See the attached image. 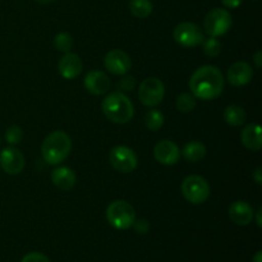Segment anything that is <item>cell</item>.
Segmentation results:
<instances>
[{
    "label": "cell",
    "instance_id": "cell-18",
    "mask_svg": "<svg viewBox=\"0 0 262 262\" xmlns=\"http://www.w3.org/2000/svg\"><path fill=\"white\" fill-rule=\"evenodd\" d=\"M241 140L246 148L251 151H260L262 147V137H261V127L256 123L246 125L242 130Z\"/></svg>",
    "mask_w": 262,
    "mask_h": 262
},
{
    "label": "cell",
    "instance_id": "cell-30",
    "mask_svg": "<svg viewBox=\"0 0 262 262\" xmlns=\"http://www.w3.org/2000/svg\"><path fill=\"white\" fill-rule=\"evenodd\" d=\"M222 2L224 7L229 8V9H235V8H238L242 4L243 0H222Z\"/></svg>",
    "mask_w": 262,
    "mask_h": 262
},
{
    "label": "cell",
    "instance_id": "cell-13",
    "mask_svg": "<svg viewBox=\"0 0 262 262\" xmlns=\"http://www.w3.org/2000/svg\"><path fill=\"white\" fill-rule=\"evenodd\" d=\"M83 64L77 54L66 53L58 63V71L66 79H74L81 74Z\"/></svg>",
    "mask_w": 262,
    "mask_h": 262
},
{
    "label": "cell",
    "instance_id": "cell-25",
    "mask_svg": "<svg viewBox=\"0 0 262 262\" xmlns=\"http://www.w3.org/2000/svg\"><path fill=\"white\" fill-rule=\"evenodd\" d=\"M54 46L56 50L69 53V50L73 46V38L68 32H60L54 37Z\"/></svg>",
    "mask_w": 262,
    "mask_h": 262
},
{
    "label": "cell",
    "instance_id": "cell-24",
    "mask_svg": "<svg viewBox=\"0 0 262 262\" xmlns=\"http://www.w3.org/2000/svg\"><path fill=\"white\" fill-rule=\"evenodd\" d=\"M202 48H204V53L206 54L210 58H216V56L220 55L222 53V42L217 40L216 37H212L210 36L209 38L202 41Z\"/></svg>",
    "mask_w": 262,
    "mask_h": 262
},
{
    "label": "cell",
    "instance_id": "cell-21",
    "mask_svg": "<svg viewBox=\"0 0 262 262\" xmlns=\"http://www.w3.org/2000/svg\"><path fill=\"white\" fill-rule=\"evenodd\" d=\"M129 10L135 17L147 18L152 13V3L150 0H130Z\"/></svg>",
    "mask_w": 262,
    "mask_h": 262
},
{
    "label": "cell",
    "instance_id": "cell-9",
    "mask_svg": "<svg viewBox=\"0 0 262 262\" xmlns=\"http://www.w3.org/2000/svg\"><path fill=\"white\" fill-rule=\"evenodd\" d=\"M109 160L113 168L120 173H130L138 165V159L135 151L127 146H117L109 154Z\"/></svg>",
    "mask_w": 262,
    "mask_h": 262
},
{
    "label": "cell",
    "instance_id": "cell-26",
    "mask_svg": "<svg viewBox=\"0 0 262 262\" xmlns=\"http://www.w3.org/2000/svg\"><path fill=\"white\" fill-rule=\"evenodd\" d=\"M5 140L9 145H18L23 140V130L17 125H12L5 130Z\"/></svg>",
    "mask_w": 262,
    "mask_h": 262
},
{
    "label": "cell",
    "instance_id": "cell-29",
    "mask_svg": "<svg viewBox=\"0 0 262 262\" xmlns=\"http://www.w3.org/2000/svg\"><path fill=\"white\" fill-rule=\"evenodd\" d=\"M132 227L135 228V230L138 234H146L148 232V229H150V224H148V222L146 219L135 220Z\"/></svg>",
    "mask_w": 262,
    "mask_h": 262
},
{
    "label": "cell",
    "instance_id": "cell-17",
    "mask_svg": "<svg viewBox=\"0 0 262 262\" xmlns=\"http://www.w3.org/2000/svg\"><path fill=\"white\" fill-rule=\"evenodd\" d=\"M51 182L56 188L61 191H69L74 187L77 182L76 173L68 166H60V168L54 169L51 173Z\"/></svg>",
    "mask_w": 262,
    "mask_h": 262
},
{
    "label": "cell",
    "instance_id": "cell-1",
    "mask_svg": "<svg viewBox=\"0 0 262 262\" xmlns=\"http://www.w3.org/2000/svg\"><path fill=\"white\" fill-rule=\"evenodd\" d=\"M189 89L196 99L214 100L224 90V77L214 66H202L194 71L189 79Z\"/></svg>",
    "mask_w": 262,
    "mask_h": 262
},
{
    "label": "cell",
    "instance_id": "cell-7",
    "mask_svg": "<svg viewBox=\"0 0 262 262\" xmlns=\"http://www.w3.org/2000/svg\"><path fill=\"white\" fill-rule=\"evenodd\" d=\"M174 40L184 48H196L205 40L201 27L196 23L182 22L174 28Z\"/></svg>",
    "mask_w": 262,
    "mask_h": 262
},
{
    "label": "cell",
    "instance_id": "cell-8",
    "mask_svg": "<svg viewBox=\"0 0 262 262\" xmlns=\"http://www.w3.org/2000/svg\"><path fill=\"white\" fill-rule=\"evenodd\" d=\"M165 95V87L159 78L150 77L140 84L138 97L146 106H156L160 104Z\"/></svg>",
    "mask_w": 262,
    "mask_h": 262
},
{
    "label": "cell",
    "instance_id": "cell-16",
    "mask_svg": "<svg viewBox=\"0 0 262 262\" xmlns=\"http://www.w3.org/2000/svg\"><path fill=\"white\" fill-rule=\"evenodd\" d=\"M230 220L237 225H248L253 220L255 211L253 207L246 201L233 202L228 210Z\"/></svg>",
    "mask_w": 262,
    "mask_h": 262
},
{
    "label": "cell",
    "instance_id": "cell-34",
    "mask_svg": "<svg viewBox=\"0 0 262 262\" xmlns=\"http://www.w3.org/2000/svg\"><path fill=\"white\" fill-rule=\"evenodd\" d=\"M252 262H262V252H261V251H258V252L256 253L255 256H253Z\"/></svg>",
    "mask_w": 262,
    "mask_h": 262
},
{
    "label": "cell",
    "instance_id": "cell-12",
    "mask_svg": "<svg viewBox=\"0 0 262 262\" xmlns=\"http://www.w3.org/2000/svg\"><path fill=\"white\" fill-rule=\"evenodd\" d=\"M154 156L163 165H174L179 161L181 150L170 140H163L154 147Z\"/></svg>",
    "mask_w": 262,
    "mask_h": 262
},
{
    "label": "cell",
    "instance_id": "cell-19",
    "mask_svg": "<svg viewBox=\"0 0 262 262\" xmlns=\"http://www.w3.org/2000/svg\"><path fill=\"white\" fill-rule=\"evenodd\" d=\"M182 155L186 159L187 161H191V163H196L200 161L201 159L205 158L206 155V147L202 142L199 141H192L188 142L182 150Z\"/></svg>",
    "mask_w": 262,
    "mask_h": 262
},
{
    "label": "cell",
    "instance_id": "cell-5",
    "mask_svg": "<svg viewBox=\"0 0 262 262\" xmlns=\"http://www.w3.org/2000/svg\"><path fill=\"white\" fill-rule=\"evenodd\" d=\"M182 194L193 205L204 204L210 196V184L204 177L189 176L182 182Z\"/></svg>",
    "mask_w": 262,
    "mask_h": 262
},
{
    "label": "cell",
    "instance_id": "cell-15",
    "mask_svg": "<svg viewBox=\"0 0 262 262\" xmlns=\"http://www.w3.org/2000/svg\"><path fill=\"white\" fill-rule=\"evenodd\" d=\"M253 71L251 66L246 61H237L232 64L228 69V81L235 87H241L247 84L252 79Z\"/></svg>",
    "mask_w": 262,
    "mask_h": 262
},
{
    "label": "cell",
    "instance_id": "cell-32",
    "mask_svg": "<svg viewBox=\"0 0 262 262\" xmlns=\"http://www.w3.org/2000/svg\"><path fill=\"white\" fill-rule=\"evenodd\" d=\"M253 60H255V64L257 68H261L262 67V53L261 51H257V53L255 54V56H253Z\"/></svg>",
    "mask_w": 262,
    "mask_h": 262
},
{
    "label": "cell",
    "instance_id": "cell-28",
    "mask_svg": "<svg viewBox=\"0 0 262 262\" xmlns=\"http://www.w3.org/2000/svg\"><path fill=\"white\" fill-rule=\"evenodd\" d=\"M20 262H50V261H49V258L46 257L45 255H42V253L31 252V253H27Z\"/></svg>",
    "mask_w": 262,
    "mask_h": 262
},
{
    "label": "cell",
    "instance_id": "cell-6",
    "mask_svg": "<svg viewBox=\"0 0 262 262\" xmlns=\"http://www.w3.org/2000/svg\"><path fill=\"white\" fill-rule=\"evenodd\" d=\"M232 15H230V13L227 9L215 8V9L210 10L206 14V17H205V32L207 35L212 36V37H217V36L227 33L230 30V27H232Z\"/></svg>",
    "mask_w": 262,
    "mask_h": 262
},
{
    "label": "cell",
    "instance_id": "cell-33",
    "mask_svg": "<svg viewBox=\"0 0 262 262\" xmlns=\"http://www.w3.org/2000/svg\"><path fill=\"white\" fill-rule=\"evenodd\" d=\"M261 214H262V209L260 207V209H258V211L256 212V223H257V225L258 227H262V222H261Z\"/></svg>",
    "mask_w": 262,
    "mask_h": 262
},
{
    "label": "cell",
    "instance_id": "cell-11",
    "mask_svg": "<svg viewBox=\"0 0 262 262\" xmlns=\"http://www.w3.org/2000/svg\"><path fill=\"white\" fill-rule=\"evenodd\" d=\"M0 166L10 176H17L25 168V156L14 147H5L0 152Z\"/></svg>",
    "mask_w": 262,
    "mask_h": 262
},
{
    "label": "cell",
    "instance_id": "cell-10",
    "mask_svg": "<svg viewBox=\"0 0 262 262\" xmlns=\"http://www.w3.org/2000/svg\"><path fill=\"white\" fill-rule=\"evenodd\" d=\"M105 68L115 76H123L129 72L132 61L129 55L120 49H114L105 55Z\"/></svg>",
    "mask_w": 262,
    "mask_h": 262
},
{
    "label": "cell",
    "instance_id": "cell-3",
    "mask_svg": "<svg viewBox=\"0 0 262 262\" xmlns=\"http://www.w3.org/2000/svg\"><path fill=\"white\" fill-rule=\"evenodd\" d=\"M101 107L105 117L109 120H112L113 123H117V124L128 123L133 118V114H135L133 104L120 91H115L107 95L102 100Z\"/></svg>",
    "mask_w": 262,
    "mask_h": 262
},
{
    "label": "cell",
    "instance_id": "cell-22",
    "mask_svg": "<svg viewBox=\"0 0 262 262\" xmlns=\"http://www.w3.org/2000/svg\"><path fill=\"white\" fill-rule=\"evenodd\" d=\"M145 124L152 132L160 129L164 124V115L160 110L151 109L145 114Z\"/></svg>",
    "mask_w": 262,
    "mask_h": 262
},
{
    "label": "cell",
    "instance_id": "cell-35",
    "mask_svg": "<svg viewBox=\"0 0 262 262\" xmlns=\"http://www.w3.org/2000/svg\"><path fill=\"white\" fill-rule=\"evenodd\" d=\"M35 2L40 3V4H50V3L55 2V0H35Z\"/></svg>",
    "mask_w": 262,
    "mask_h": 262
},
{
    "label": "cell",
    "instance_id": "cell-20",
    "mask_svg": "<svg viewBox=\"0 0 262 262\" xmlns=\"http://www.w3.org/2000/svg\"><path fill=\"white\" fill-rule=\"evenodd\" d=\"M246 112L243 107L238 105H229L224 110V119L232 127H241L246 122Z\"/></svg>",
    "mask_w": 262,
    "mask_h": 262
},
{
    "label": "cell",
    "instance_id": "cell-31",
    "mask_svg": "<svg viewBox=\"0 0 262 262\" xmlns=\"http://www.w3.org/2000/svg\"><path fill=\"white\" fill-rule=\"evenodd\" d=\"M261 173H262V169H261V166H257V168H256V170L253 171V174H252V178L255 179V182L257 184H262V177H261Z\"/></svg>",
    "mask_w": 262,
    "mask_h": 262
},
{
    "label": "cell",
    "instance_id": "cell-4",
    "mask_svg": "<svg viewBox=\"0 0 262 262\" xmlns=\"http://www.w3.org/2000/svg\"><path fill=\"white\" fill-rule=\"evenodd\" d=\"M106 220L115 229H129L136 220V211L129 202L117 200L107 206Z\"/></svg>",
    "mask_w": 262,
    "mask_h": 262
},
{
    "label": "cell",
    "instance_id": "cell-2",
    "mask_svg": "<svg viewBox=\"0 0 262 262\" xmlns=\"http://www.w3.org/2000/svg\"><path fill=\"white\" fill-rule=\"evenodd\" d=\"M71 148V137L63 130H54L43 140L41 154L46 164L58 165L68 158Z\"/></svg>",
    "mask_w": 262,
    "mask_h": 262
},
{
    "label": "cell",
    "instance_id": "cell-14",
    "mask_svg": "<svg viewBox=\"0 0 262 262\" xmlns=\"http://www.w3.org/2000/svg\"><path fill=\"white\" fill-rule=\"evenodd\" d=\"M84 87L92 95H104L110 89V79L104 72L90 71L84 77Z\"/></svg>",
    "mask_w": 262,
    "mask_h": 262
},
{
    "label": "cell",
    "instance_id": "cell-23",
    "mask_svg": "<svg viewBox=\"0 0 262 262\" xmlns=\"http://www.w3.org/2000/svg\"><path fill=\"white\" fill-rule=\"evenodd\" d=\"M197 101L193 95L182 94L177 99V109L181 113H191L196 107Z\"/></svg>",
    "mask_w": 262,
    "mask_h": 262
},
{
    "label": "cell",
    "instance_id": "cell-27",
    "mask_svg": "<svg viewBox=\"0 0 262 262\" xmlns=\"http://www.w3.org/2000/svg\"><path fill=\"white\" fill-rule=\"evenodd\" d=\"M117 87L120 91H132L136 87L135 77L129 76V74H123V77L118 82Z\"/></svg>",
    "mask_w": 262,
    "mask_h": 262
}]
</instances>
